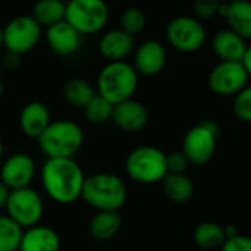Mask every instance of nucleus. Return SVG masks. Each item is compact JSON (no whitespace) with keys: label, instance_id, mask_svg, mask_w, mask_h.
<instances>
[{"label":"nucleus","instance_id":"1","mask_svg":"<svg viewBox=\"0 0 251 251\" xmlns=\"http://www.w3.org/2000/svg\"><path fill=\"white\" fill-rule=\"evenodd\" d=\"M84 179L82 168L72 157L47 159L41 168L43 190L59 204H71L81 199Z\"/></svg>","mask_w":251,"mask_h":251},{"label":"nucleus","instance_id":"2","mask_svg":"<svg viewBox=\"0 0 251 251\" xmlns=\"http://www.w3.org/2000/svg\"><path fill=\"white\" fill-rule=\"evenodd\" d=\"M128 190L122 178L109 172H99L85 176L81 199L97 212H119L126 203Z\"/></svg>","mask_w":251,"mask_h":251},{"label":"nucleus","instance_id":"3","mask_svg":"<svg viewBox=\"0 0 251 251\" xmlns=\"http://www.w3.org/2000/svg\"><path fill=\"white\" fill-rule=\"evenodd\" d=\"M138 74L126 60L107 62L97 76V94L112 104L132 99L138 88Z\"/></svg>","mask_w":251,"mask_h":251},{"label":"nucleus","instance_id":"4","mask_svg":"<svg viewBox=\"0 0 251 251\" xmlns=\"http://www.w3.org/2000/svg\"><path fill=\"white\" fill-rule=\"evenodd\" d=\"M37 141L47 159H74L84 144V131L69 119L51 121Z\"/></svg>","mask_w":251,"mask_h":251},{"label":"nucleus","instance_id":"5","mask_svg":"<svg viewBox=\"0 0 251 251\" xmlns=\"http://www.w3.org/2000/svg\"><path fill=\"white\" fill-rule=\"evenodd\" d=\"M125 171L132 181L143 185L162 182L168 175L166 153L154 146H140L128 154Z\"/></svg>","mask_w":251,"mask_h":251},{"label":"nucleus","instance_id":"6","mask_svg":"<svg viewBox=\"0 0 251 251\" xmlns=\"http://www.w3.org/2000/svg\"><path fill=\"white\" fill-rule=\"evenodd\" d=\"M65 21L81 35H93L107 25L109 6L104 0H69L65 3Z\"/></svg>","mask_w":251,"mask_h":251},{"label":"nucleus","instance_id":"7","mask_svg":"<svg viewBox=\"0 0 251 251\" xmlns=\"http://www.w3.org/2000/svg\"><path fill=\"white\" fill-rule=\"evenodd\" d=\"M165 35L172 49L181 53H194L204 46L207 31L200 19L179 15L168 22Z\"/></svg>","mask_w":251,"mask_h":251},{"label":"nucleus","instance_id":"8","mask_svg":"<svg viewBox=\"0 0 251 251\" xmlns=\"http://www.w3.org/2000/svg\"><path fill=\"white\" fill-rule=\"evenodd\" d=\"M4 209L7 218H10L22 229H26L41 222L44 215V201L34 188L25 187L10 190Z\"/></svg>","mask_w":251,"mask_h":251},{"label":"nucleus","instance_id":"9","mask_svg":"<svg viewBox=\"0 0 251 251\" xmlns=\"http://www.w3.org/2000/svg\"><path fill=\"white\" fill-rule=\"evenodd\" d=\"M41 37L43 26L31 15L15 16L3 26V47L18 56L35 49Z\"/></svg>","mask_w":251,"mask_h":251},{"label":"nucleus","instance_id":"10","mask_svg":"<svg viewBox=\"0 0 251 251\" xmlns=\"http://www.w3.org/2000/svg\"><path fill=\"white\" fill-rule=\"evenodd\" d=\"M218 125L212 121H203L193 126L184 137L182 153L190 165H206L212 160L218 144Z\"/></svg>","mask_w":251,"mask_h":251},{"label":"nucleus","instance_id":"11","mask_svg":"<svg viewBox=\"0 0 251 251\" xmlns=\"http://www.w3.org/2000/svg\"><path fill=\"white\" fill-rule=\"evenodd\" d=\"M250 75L241 62L221 60L212 68L207 84L213 94L221 97H231L249 87Z\"/></svg>","mask_w":251,"mask_h":251},{"label":"nucleus","instance_id":"12","mask_svg":"<svg viewBox=\"0 0 251 251\" xmlns=\"http://www.w3.org/2000/svg\"><path fill=\"white\" fill-rule=\"evenodd\" d=\"M37 165L28 153H13L6 157L0 166V181L9 190L29 187L35 178Z\"/></svg>","mask_w":251,"mask_h":251},{"label":"nucleus","instance_id":"13","mask_svg":"<svg viewBox=\"0 0 251 251\" xmlns=\"http://www.w3.org/2000/svg\"><path fill=\"white\" fill-rule=\"evenodd\" d=\"M166 62H168L166 47L156 40H147L135 49L132 66L138 75L154 76L163 71Z\"/></svg>","mask_w":251,"mask_h":251},{"label":"nucleus","instance_id":"14","mask_svg":"<svg viewBox=\"0 0 251 251\" xmlns=\"http://www.w3.org/2000/svg\"><path fill=\"white\" fill-rule=\"evenodd\" d=\"M81 34L65 19L46 28L44 38L49 49L57 56H72L81 47Z\"/></svg>","mask_w":251,"mask_h":251},{"label":"nucleus","instance_id":"15","mask_svg":"<svg viewBox=\"0 0 251 251\" xmlns=\"http://www.w3.org/2000/svg\"><path fill=\"white\" fill-rule=\"evenodd\" d=\"M113 124L125 132H138L146 128L149 122V112L143 103L134 99L124 100L113 104Z\"/></svg>","mask_w":251,"mask_h":251},{"label":"nucleus","instance_id":"16","mask_svg":"<svg viewBox=\"0 0 251 251\" xmlns=\"http://www.w3.org/2000/svg\"><path fill=\"white\" fill-rule=\"evenodd\" d=\"M135 40L122 29H110L104 32L99 41V51L107 62L125 60L134 51Z\"/></svg>","mask_w":251,"mask_h":251},{"label":"nucleus","instance_id":"17","mask_svg":"<svg viewBox=\"0 0 251 251\" xmlns=\"http://www.w3.org/2000/svg\"><path fill=\"white\" fill-rule=\"evenodd\" d=\"M218 15L225 18L228 29L234 31L244 40L251 38V3L250 0L244 1H229L221 3Z\"/></svg>","mask_w":251,"mask_h":251},{"label":"nucleus","instance_id":"18","mask_svg":"<svg viewBox=\"0 0 251 251\" xmlns=\"http://www.w3.org/2000/svg\"><path fill=\"white\" fill-rule=\"evenodd\" d=\"M60 246L59 234L53 228L38 224L22 232L18 251H59Z\"/></svg>","mask_w":251,"mask_h":251},{"label":"nucleus","instance_id":"19","mask_svg":"<svg viewBox=\"0 0 251 251\" xmlns=\"http://www.w3.org/2000/svg\"><path fill=\"white\" fill-rule=\"evenodd\" d=\"M51 122L49 107L41 101L26 103L19 115V126L28 138H38Z\"/></svg>","mask_w":251,"mask_h":251},{"label":"nucleus","instance_id":"20","mask_svg":"<svg viewBox=\"0 0 251 251\" xmlns=\"http://www.w3.org/2000/svg\"><path fill=\"white\" fill-rule=\"evenodd\" d=\"M249 47L250 46L247 44V40L228 28L216 32L212 40V49L221 60L240 62Z\"/></svg>","mask_w":251,"mask_h":251},{"label":"nucleus","instance_id":"21","mask_svg":"<svg viewBox=\"0 0 251 251\" xmlns=\"http://www.w3.org/2000/svg\"><path fill=\"white\" fill-rule=\"evenodd\" d=\"M122 228V216L116 210L97 212L90 221V235L100 243L113 240Z\"/></svg>","mask_w":251,"mask_h":251},{"label":"nucleus","instance_id":"22","mask_svg":"<svg viewBox=\"0 0 251 251\" xmlns=\"http://www.w3.org/2000/svg\"><path fill=\"white\" fill-rule=\"evenodd\" d=\"M162 188L165 196L176 204H184L194 196V184L185 174H168L162 179Z\"/></svg>","mask_w":251,"mask_h":251},{"label":"nucleus","instance_id":"23","mask_svg":"<svg viewBox=\"0 0 251 251\" xmlns=\"http://www.w3.org/2000/svg\"><path fill=\"white\" fill-rule=\"evenodd\" d=\"M40 26H50L65 19L63 0H37L31 15Z\"/></svg>","mask_w":251,"mask_h":251},{"label":"nucleus","instance_id":"24","mask_svg":"<svg viewBox=\"0 0 251 251\" xmlns=\"http://www.w3.org/2000/svg\"><path fill=\"white\" fill-rule=\"evenodd\" d=\"M62 94L65 97V100L75 107H81L84 109V106L97 94L93 88V85L82 79V78H72L69 79L62 90Z\"/></svg>","mask_w":251,"mask_h":251},{"label":"nucleus","instance_id":"25","mask_svg":"<svg viewBox=\"0 0 251 251\" xmlns=\"http://www.w3.org/2000/svg\"><path fill=\"white\" fill-rule=\"evenodd\" d=\"M193 238L196 244L203 250H215L221 249L225 241L224 226L216 222H201L194 229Z\"/></svg>","mask_w":251,"mask_h":251},{"label":"nucleus","instance_id":"26","mask_svg":"<svg viewBox=\"0 0 251 251\" xmlns=\"http://www.w3.org/2000/svg\"><path fill=\"white\" fill-rule=\"evenodd\" d=\"M112 112H113V104L99 94H96L84 106L85 118L93 125H104L106 122H109L112 119Z\"/></svg>","mask_w":251,"mask_h":251},{"label":"nucleus","instance_id":"27","mask_svg":"<svg viewBox=\"0 0 251 251\" xmlns=\"http://www.w3.org/2000/svg\"><path fill=\"white\" fill-rule=\"evenodd\" d=\"M24 229L7 216H0V251H18Z\"/></svg>","mask_w":251,"mask_h":251},{"label":"nucleus","instance_id":"28","mask_svg":"<svg viewBox=\"0 0 251 251\" xmlns=\"http://www.w3.org/2000/svg\"><path fill=\"white\" fill-rule=\"evenodd\" d=\"M147 25V16L140 7H128L119 18V29L135 37Z\"/></svg>","mask_w":251,"mask_h":251},{"label":"nucleus","instance_id":"29","mask_svg":"<svg viewBox=\"0 0 251 251\" xmlns=\"http://www.w3.org/2000/svg\"><path fill=\"white\" fill-rule=\"evenodd\" d=\"M232 110L234 115L243 121V122H250L251 121V88L246 87L240 93L234 96V103H232Z\"/></svg>","mask_w":251,"mask_h":251},{"label":"nucleus","instance_id":"30","mask_svg":"<svg viewBox=\"0 0 251 251\" xmlns=\"http://www.w3.org/2000/svg\"><path fill=\"white\" fill-rule=\"evenodd\" d=\"M190 166V162L182 151H174L166 154V168L168 174H185Z\"/></svg>","mask_w":251,"mask_h":251},{"label":"nucleus","instance_id":"31","mask_svg":"<svg viewBox=\"0 0 251 251\" xmlns=\"http://www.w3.org/2000/svg\"><path fill=\"white\" fill-rule=\"evenodd\" d=\"M219 0H194V12L199 19H210L218 15Z\"/></svg>","mask_w":251,"mask_h":251},{"label":"nucleus","instance_id":"32","mask_svg":"<svg viewBox=\"0 0 251 251\" xmlns=\"http://www.w3.org/2000/svg\"><path fill=\"white\" fill-rule=\"evenodd\" d=\"M221 251H251V240L247 235L238 234L222 243Z\"/></svg>","mask_w":251,"mask_h":251},{"label":"nucleus","instance_id":"33","mask_svg":"<svg viewBox=\"0 0 251 251\" xmlns=\"http://www.w3.org/2000/svg\"><path fill=\"white\" fill-rule=\"evenodd\" d=\"M19 62H21V56L13 54V53H9V51H7V54H6V57L3 59L4 66L9 68V69H15V68L19 65Z\"/></svg>","mask_w":251,"mask_h":251},{"label":"nucleus","instance_id":"34","mask_svg":"<svg viewBox=\"0 0 251 251\" xmlns=\"http://www.w3.org/2000/svg\"><path fill=\"white\" fill-rule=\"evenodd\" d=\"M9 193H10V190L0 181V209H4L7 197H9Z\"/></svg>","mask_w":251,"mask_h":251},{"label":"nucleus","instance_id":"35","mask_svg":"<svg viewBox=\"0 0 251 251\" xmlns=\"http://www.w3.org/2000/svg\"><path fill=\"white\" fill-rule=\"evenodd\" d=\"M240 62H241V65H243V66H244V68H246V69H247V71L251 74V49L250 47H249V49H247V51L243 54V57L240 59Z\"/></svg>","mask_w":251,"mask_h":251},{"label":"nucleus","instance_id":"36","mask_svg":"<svg viewBox=\"0 0 251 251\" xmlns=\"http://www.w3.org/2000/svg\"><path fill=\"white\" fill-rule=\"evenodd\" d=\"M224 234H225V240H228V238L237 237L240 234V231L237 229L235 225H226V226H224Z\"/></svg>","mask_w":251,"mask_h":251},{"label":"nucleus","instance_id":"37","mask_svg":"<svg viewBox=\"0 0 251 251\" xmlns=\"http://www.w3.org/2000/svg\"><path fill=\"white\" fill-rule=\"evenodd\" d=\"M3 151H4V147H3V141H1V138H0V162H1V159H3Z\"/></svg>","mask_w":251,"mask_h":251},{"label":"nucleus","instance_id":"38","mask_svg":"<svg viewBox=\"0 0 251 251\" xmlns=\"http://www.w3.org/2000/svg\"><path fill=\"white\" fill-rule=\"evenodd\" d=\"M3 47V26L0 25V50Z\"/></svg>","mask_w":251,"mask_h":251},{"label":"nucleus","instance_id":"39","mask_svg":"<svg viewBox=\"0 0 251 251\" xmlns=\"http://www.w3.org/2000/svg\"><path fill=\"white\" fill-rule=\"evenodd\" d=\"M3 96V84L0 82V97Z\"/></svg>","mask_w":251,"mask_h":251},{"label":"nucleus","instance_id":"40","mask_svg":"<svg viewBox=\"0 0 251 251\" xmlns=\"http://www.w3.org/2000/svg\"><path fill=\"white\" fill-rule=\"evenodd\" d=\"M229 1H244V0H229Z\"/></svg>","mask_w":251,"mask_h":251}]
</instances>
